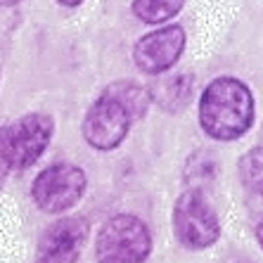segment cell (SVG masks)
<instances>
[{
  "label": "cell",
  "mask_w": 263,
  "mask_h": 263,
  "mask_svg": "<svg viewBox=\"0 0 263 263\" xmlns=\"http://www.w3.org/2000/svg\"><path fill=\"white\" fill-rule=\"evenodd\" d=\"M173 235L185 249L214 247L220 237V220L202 190H185L173 204Z\"/></svg>",
  "instance_id": "3957f363"
},
{
  "label": "cell",
  "mask_w": 263,
  "mask_h": 263,
  "mask_svg": "<svg viewBox=\"0 0 263 263\" xmlns=\"http://www.w3.org/2000/svg\"><path fill=\"white\" fill-rule=\"evenodd\" d=\"M86 171L76 164L60 161V164L45 166L43 171L33 178L31 197H33V202L41 211L62 216L81 202V197L86 195Z\"/></svg>",
  "instance_id": "277c9868"
},
{
  "label": "cell",
  "mask_w": 263,
  "mask_h": 263,
  "mask_svg": "<svg viewBox=\"0 0 263 263\" xmlns=\"http://www.w3.org/2000/svg\"><path fill=\"white\" fill-rule=\"evenodd\" d=\"M185 50V29L180 24H166L145 33L133 45V62L142 73L159 76L176 67Z\"/></svg>",
  "instance_id": "52a82bcc"
},
{
  "label": "cell",
  "mask_w": 263,
  "mask_h": 263,
  "mask_svg": "<svg viewBox=\"0 0 263 263\" xmlns=\"http://www.w3.org/2000/svg\"><path fill=\"white\" fill-rule=\"evenodd\" d=\"M52 130H55V121L45 111H31L5 128H0V142L10 161V168L19 171L36 164L52 140Z\"/></svg>",
  "instance_id": "5b68a950"
},
{
  "label": "cell",
  "mask_w": 263,
  "mask_h": 263,
  "mask_svg": "<svg viewBox=\"0 0 263 263\" xmlns=\"http://www.w3.org/2000/svg\"><path fill=\"white\" fill-rule=\"evenodd\" d=\"M90 226L83 216H62L48 226L36 245V263H76L88 242Z\"/></svg>",
  "instance_id": "ba28073f"
},
{
  "label": "cell",
  "mask_w": 263,
  "mask_h": 263,
  "mask_svg": "<svg viewBox=\"0 0 263 263\" xmlns=\"http://www.w3.org/2000/svg\"><path fill=\"white\" fill-rule=\"evenodd\" d=\"M254 123V95L233 76H218L202 90L199 126L214 140H237Z\"/></svg>",
  "instance_id": "6da1fadb"
},
{
  "label": "cell",
  "mask_w": 263,
  "mask_h": 263,
  "mask_svg": "<svg viewBox=\"0 0 263 263\" xmlns=\"http://www.w3.org/2000/svg\"><path fill=\"white\" fill-rule=\"evenodd\" d=\"M102 92H107L109 98L117 100L123 109L128 111V117L133 119V121H138V119L145 117L147 109H149V104H152L149 102V92H147V88L140 86V83H135V81H130V79L114 81V83H109Z\"/></svg>",
  "instance_id": "30bf717a"
},
{
  "label": "cell",
  "mask_w": 263,
  "mask_h": 263,
  "mask_svg": "<svg viewBox=\"0 0 263 263\" xmlns=\"http://www.w3.org/2000/svg\"><path fill=\"white\" fill-rule=\"evenodd\" d=\"M192 88H195V76L187 71L159 73L147 86L149 102L157 104L164 111H180L187 107L192 100Z\"/></svg>",
  "instance_id": "9c48e42d"
},
{
  "label": "cell",
  "mask_w": 263,
  "mask_h": 263,
  "mask_svg": "<svg viewBox=\"0 0 263 263\" xmlns=\"http://www.w3.org/2000/svg\"><path fill=\"white\" fill-rule=\"evenodd\" d=\"M185 0H133L130 10L140 22L152 26H159L168 19H173L183 10Z\"/></svg>",
  "instance_id": "7c38bea8"
},
{
  "label": "cell",
  "mask_w": 263,
  "mask_h": 263,
  "mask_svg": "<svg viewBox=\"0 0 263 263\" xmlns=\"http://www.w3.org/2000/svg\"><path fill=\"white\" fill-rule=\"evenodd\" d=\"M237 173L245 190H249L251 195L263 197V145L242 154V159L237 164Z\"/></svg>",
  "instance_id": "4fadbf2b"
},
{
  "label": "cell",
  "mask_w": 263,
  "mask_h": 263,
  "mask_svg": "<svg viewBox=\"0 0 263 263\" xmlns=\"http://www.w3.org/2000/svg\"><path fill=\"white\" fill-rule=\"evenodd\" d=\"M256 239H258V247H261V251H263V220L256 226Z\"/></svg>",
  "instance_id": "2e32d148"
},
{
  "label": "cell",
  "mask_w": 263,
  "mask_h": 263,
  "mask_svg": "<svg viewBox=\"0 0 263 263\" xmlns=\"http://www.w3.org/2000/svg\"><path fill=\"white\" fill-rule=\"evenodd\" d=\"M22 0H0V7H14V5H19Z\"/></svg>",
  "instance_id": "e0dca14e"
},
{
  "label": "cell",
  "mask_w": 263,
  "mask_h": 263,
  "mask_svg": "<svg viewBox=\"0 0 263 263\" xmlns=\"http://www.w3.org/2000/svg\"><path fill=\"white\" fill-rule=\"evenodd\" d=\"M218 176V161L211 152L206 149H197L187 157V164H185V185L187 190H202L204 185H211Z\"/></svg>",
  "instance_id": "8fae6325"
},
{
  "label": "cell",
  "mask_w": 263,
  "mask_h": 263,
  "mask_svg": "<svg viewBox=\"0 0 263 263\" xmlns=\"http://www.w3.org/2000/svg\"><path fill=\"white\" fill-rule=\"evenodd\" d=\"M10 161H7V157H5V149H3V142H0V190H3V185H5V180H7V176H10Z\"/></svg>",
  "instance_id": "5bb4252c"
},
{
  "label": "cell",
  "mask_w": 263,
  "mask_h": 263,
  "mask_svg": "<svg viewBox=\"0 0 263 263\" xmlns=\"http://www.w3.org/2000/svg\"><path fill=\"white\" fill-rule=\"evenodd\" d=\"M55 3H60V5H64V7H79L83 0H55Z\"/></svg>",
  "instance_id": "9a60e30c"
},
{
  "label": "cell",
  "mask_w": 263,
  "mask_h": 263,
  "mask_svg": "<svg viewBox=\"0 0 263 263\" xmlns=\"http://www.w3.org/2000/svg\"><path fill=\"white\" fill-rule=\"evenodd\" d=\"M130 126H133V119L128 117V111L107 92H100V98L88 107L83 117L81 133L92 149L111 152L126 140Z\"/></svg>",
  "instance_id": "8992f818"
},
{
  "label": "cell",
  "mask_w": 263,
  "mask_h": 263,
  "mask_svg": "<svg viewBox=\"0 0 263 263\" xmlns=\"http://www.w3.org/2000/svg\"><path fill=\"white\" fill-rule=\"evenodd\" d=\"M149 254H152V235L138 216H111L100 228L95 242L98 263H142Z\"/></svg>",
  "instance_id": "7a4b0ae2"
}]
</instances>
